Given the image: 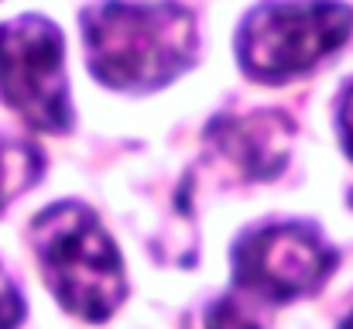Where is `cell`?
<instances>
[{"mask_svg":"<svg viewBox=\"0 0 353 329\" xmlns=\"http://www.w3.org/2000/svg\"><path fill=\"white\" fill-rule=\"evenodd\" d=\"M210 137L243 179H274L288 161L295 123L278 110H261L247 117H220L210 127Z\"/></svg>","mask_w":353,"mask_h":329,"instance_id":"cell-6","label":"cell"},{"mask_svg":"<svg viewBox=\"0 0 353 329\" xmlns=\"http://www.w3.org/2000/svg\"><path fill=\"white\" fill-rule=\"evenodd\" d=\"M336 268V250L316 226L268 223L240 237L234 250V295L254 312H268L305 299L326 285Z\"/></svg>","mask_w":353,"mask_h":329,"instance_id":"cell-4","label":"cell"},{"mask_svg":"<svg viewBox=\"0 0 353 329\" xmlns=\"http://www.w3.org/2000/svg\"><path fill=\"white\" fill-rule=\"evenodd\" d=\"M24 319V299L14 285V278L0 268V329H17Z\"/></svg>","mask_w":353,"mask_h":329,"instance_id":"cell-8","label":"cell"},{"mask_svg":"<svg viewBox=\"0 0 353 329\" xmlns=\"http://www.w3.org/2000/svg\"><path fill=\"white\" fill-rule=\"evenodd\" d=\"M340 329H353V312L347 316V319H343V323H340Z\"/></svg>","mask_w":353,"mask_h":329,"instance_id":"cell-10","label":"cell"},{"mask_svg":"<svg viewBox=\"0 0 353 329\" xmlns=\"http://www.w3.org/2000/svg\"><path fill=\"white\" fill-rule=\"evenodd\" d=\"M90 69L114 90H151L175 79L196 52V17L172 0H107L83 14Z\"/></svg>","mask_w":353,"mask_h":329,"instance_id":"cell-1","label":"cell"},{"mask_svg":"<svg viewBox=\"0 0 353 329\" xmlns=\"http://www.w3.org/2000/svg\"><path fill=\"white\" fill-rule=\"evenodd\" d=\"M350 31L353 10L336 0H268L247 14L236 52L247 76L285 83L343 48Z\"/></svg>","mask_w":353,"mask_h":329,"instance_id":"cell-3","label":"cell"},{"mask_svg":"<svg viewBox=\"0 0 353 329\" xmlns=\"http://www.w3.org/2000/svg\"><path fill=\"white\" fill-rule=\"evenodd\" d=\"M41 172V158L31 144L0 134V210L21 196Z\"/></svg>","mask_w":353,"mask_h":329,"instance_id":"cell-7","label":"cell"},{"mask_svg":"<svg viewBox=\"0 0 353 329\" xmlns=\"http://www.w3.org/2000/svg\"><path fill=\"white\" fill-rule=\"evenodd\" d=\"M65 41L45 17L0 24V100L34 130L62 134L72 123L65 86Z\"/></svg>","mask_w":353,"mask_h":329,"instance_id":"cell-5","label":"cell"},{"mask_svg":"<svg viewBox=\"0 0 353 329\" xmlns=\"http://www.w3.org/2000/svg\"><path fill=\"white\" fill-rule=\"evenodd\" d=\"M340 134H343V148L353 158V83L340 97Z\"/></svg>","mask_w":353,"mask_h":329,"instance_id":"cell-9","label":"cell"},{"mask_svg":"<svg viewBox=\"0 0 353 329\" xmlns=\"http://www.w3.org/2000/svg\"><path fill=\"white\" fill-rule=\"evenodd\" d=\"M31 247L48 292L86 323H107L127 299L123 261L83 203H55L31 223Z\"/></svg>","mask_w":353,"mask_h":329,"instance_id":"cell-2","label":"cell"}]
</instances>
